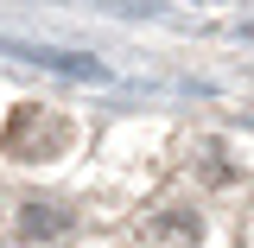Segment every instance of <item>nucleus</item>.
I'll return each mask as SVG.
<instances>
[{
  "instance_id": "3",
  "label": "nucleus",
  "mask_w": 254,
  "mask_h": 248,
  "mask_svg": "<svg viewBox=\"0 0 254 248\" xmlns=\"http://www.w3.org/2000/svg\"><path fill=\"white\" fill-rule=\"evenodd\" d=\"M190 229H197V223H190V217H159V223H153V236H159V242L172 236V242H178V248L190 242Z\"/></svg>"
},
{
  "instance_id": "2",
  "label": "nucleus",
  "mask_w": 254,
  "mask_h": 248,
  "mask_svg": "<svg viewBox=\"0 0 254 248\" xmlns=\"http://www.w3.org/2000/svg\"><path fill=\"white\" fill-rule=\"evenodd\" d=\"M19 229H26L32 242H58L64 229H70V210H58V204H26V217H19Z\"/></svg>"
},
{
  "instance_id": "1",
  "label": "nucleus",
  "mask_w": 254,
  "mask_h": 248,
  "mask_svg": "<svg viewBox=\"0 0 254 248\" xmlns=\"http://www.w3.org/2000/svg\"><path fill=\"white\" fill-rule=\"evenodd\" d=\"M0 147H6L13 159H26V165H45V159H58L64 147H70V121L51 115V108H38V102H26V108L6 115Z\"/></svg>"
}]
</instances>
